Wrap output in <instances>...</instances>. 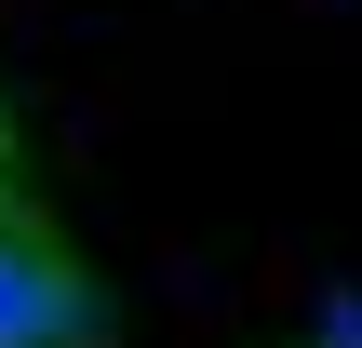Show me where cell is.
Masks as SVG:
<instances>
[{
  "label": "cell",
  "instance_id": "obj_1",
  "mask_svg": "<svg viewBox=\"0 0 362 348\" xmlns=\"http://www.w3.org/2000/svg\"><path fill=\"white\" fill-rule=\"evenodd\" d=\"M107 308L81 282V255L40 228V215H0V348H94Z\"/></svg>",
  "mask_w": 362,
  "mask_h": 348
},
{
  "label": "cell",
  "instance_id": "obj_2",
  "mask_svg": "<svg viewBox=\"0 0 362 348\" xmlns=\"http://www.w3.org/2000/svg\"><path fill=\"white\" fill-rule=\"evenodd\" d=\"M322 335H336V348H362V295H336V322H322Z\"/></svg>",
  "mask_w": 362,
  "mask_h": 348
}]
</instances>
